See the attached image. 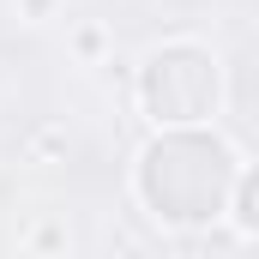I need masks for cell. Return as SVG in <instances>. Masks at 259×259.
<instances>
[{"instance_id": "3", "label": "cell", "mask_w": 259, "mask_h": 259, "mask_svg": "<svg viewBox=\"0 0 259 259\" xmlns=\"http://www.w3.org/2000/svg\"><path fill=\"white\" fill-rule=\"evenodd\" d=\"M223 217L235 223V235L241 241H253L259 235V169H235V187H229V205H223Z\"/></svg>"}, {"instance_id": "1", "label": "cell", "mask_w": 259, "mask_h": 259, "mask_svg": "<svg viewBox=\"0 0 259 259\" xmlns=\"http://www.w3.org/2000/svg\"><path fill=\"white\" fill-rule=\"evenodd\" d=\"M235 169H241V151L223 133H211L205 121H193V127H157V139L133 163V193L169 229H205V223L223 217Z\"/></svg>"}, {"instance_id": "4", "label": "cell", "mask_w": 259, "mask_h": 259, "mask_svg": "<svg viewBox=\"0 0 259 259\" xmlns=\"http://www.w3.org/2000/svg\"><path fill=\"white\" fill-rule=\"evenodd\" d=\"M18 6H24V18H30V24H42V18H55V6H61V0H18Z\"/></svg>"}, {"instance_id": "2", "label": "cell", "mask_w": 259, "mask_h": 259, "mask_svg": "<svg viewBox=\"0 0 259 259\" xmlns=\"http://www.w3.org/2000/svg\"><path fill=\"white\" fill-rule=\"evenodd\" d=\"M139 115L151 127H193L211 121L217 103H223V66L205 42H157L145 61H139Z\"/></svg>"}, {"instance_id": "5", "label": "cell", "mask_w": 259, "mask_h": 259, "mask_svg": "<svg viewBox=\"0 0 259 259\" xmlns=\"http://www.w3.org/2000/svg\"><path fill=\"white\" fill-rule=\"evenodd\" d=\"M78 55H103V30H78Z\"/></svg>"}]
</instances>
